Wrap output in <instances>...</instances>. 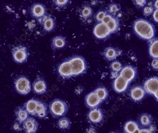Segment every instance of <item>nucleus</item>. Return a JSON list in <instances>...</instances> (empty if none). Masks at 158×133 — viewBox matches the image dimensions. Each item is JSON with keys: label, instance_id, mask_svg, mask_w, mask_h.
Masks as SVG:
<instances>
[{"label": "nucleus", "instance_id": "1", "mask_svg": "<svg viewBox=\"0 0 158 133\" xmlns=\"http://www.w3.org/2000/svg\"><path fill=\"white\" fill-rule=\"evenodd\" d=\"M133 29L136 35L145 40H151L154 38L156 34L154 26L148 20L143 19H138L135 20Z\"/></svg>", "mask_w": 158, "mask_h": 133}, {"label": "nucleus", "instance_id": "2", "mask_svg": "<svg viewBox=\"0 0 158 133\" xmlns=\"http://www.w3.org/2000/svg\"><path fill=\"white\" fill-rule=\"evenodd\" d=\"M50 111L54 117H62L65 115L68 110V105L63 100L56 99L51 102Z\"/></svg>", "mask_w": 158, "mask_h": 133}, {"label": "nucleus", "instance_id": "3", "mask_svg": "<svg viewBox=\"0 0 158 133\" xmlns=\"http://www.w3.org/2000/svg\"><path fill=\"white\" fill-rule=\"evenodd\" d=\"M72 68L73 75L77 76L85 72L86 70V63L83 57L76 56L69 60Z\"/></svg>", "mask_w": 158, "mask_h": 133}, {"label": "nucleus", "instance_id": "4", "mask_svg": "<svg viewBox=\"0 0 158 133\" xmlns=\"http://www.w3.org/2000/svg\"><path fill=\"white\" fill-rule=\"evenodd\" d=\"M15 87L19 94L21 95H27L31 92V82L25 77L21 76L16 80Z\"/></svg>", "mask_w": 158, "mask_h": 133}, {"label": "nucleus", "instance_id": "5", "mask_svg": "<svg viewBox=\"0 0 158 133\" xmlns=\"http://www.w3.org/2000/svg\"><path fill=\"white\" fill-rule=\"evenodd\" d=\"M12 56L14 61L18 63H23L27 60L28 56L27 49L24 46L14 47L12 50Z\"/></svg>", "mask_w": 158, "mask_h": 133}, {"label": "nucleus", "instance_id": "6", "mask_svg": "<svg viewBox=\"0 0 158 133\" xmlns=\"http://www.w3.org/2000/svg\"><path fill=\"white\" fill-rule=\"evenodd\" d=\"M93 34L98 39H105L110 34L107 26L102 22L98 23L95 25L93 31Z\"/></svg>", "mask_w": 158, "mask_h": 133}, {"label": "nucleus", "instance_id": "7", "mask_svg": "<svg viewBox=\"0 0 158 133\" xmlns=\"http://www.w3.org/2000/svg\"><path fill=\"white\" fill-rule=\"evenodd\" d=\"M129 85V82L120 75L117 76L113 82L114 89L116 93L120 94L126 92Z\"/></svg>", "mask_w": 158, "mask_h": 133}, {"label": "nucleus", "instance_id": "8", "mask_svg": "<svg viewBox=\"0 0 158 133\" xmlns=\"http://www.w3.org/2000/svg\"><path fill=\"white\" fill-rule=\"evenodd\" d=\"M146 94L154 95L158 90V77H152L144 81L143 86Z\"/></svg>", "mask_w": 158, "mask_h": 133}, {"label": "nucleus", "instance_id": "9", "mask_svg": "<svg viewBox=\"0 0 158 133\" xmlns=\"http://www.w3.org/2000/svg\"><path fill=\"white\" fill-rule=\"evenodd\" d=\"M120 75L130 83L136 77L137 70L134 66L127 65L121 69L120 72Z\"/></svg>", "mask_w": 158, "mask_h": 133}, {"label": "nucleus", "instance_id": "10", "mask_svg": "<svg viewBox=\"0 0 158 133\" xmlns=\"http://www.w3.org/2000/svg\"><path fill=\"white\" fill-rule=\"evenodd\" d=\"M31 11L33 17L41 19L46 16L47 9L45 5L42 3H35L31 6Z\"/></svg>", "mask_w": 158, "mask_h": 133}, {"label": "nucleus", "instance_id": "11", "mask_svg": "<svg viewBox=\"0 0 158 133\" xmlns=\"http://www.w3.org/2000/svg\"><path fill=\"white\" fill-rule=\"evenodd\" d=\"M146 92L144 88L141 86H135L130 90L131 99L135 102L141 101L144 98Z\"/></svg>", "mask_w": 158, "mask_h": 133}, {"label": "nucleus", "instance_id": "12", "mask_svg": "<svg viewBox=\"0 0 158 133\" xmlns=\"http://www.w3.org/2000/svg\"><path fill=\"white\" fill-rule=\"evenodd\" d=\"M58 73L60 75L64 78H69L73 75V71L69 61L62 63L58 67Z\"/></svg>", "mask_w": 158, "mask_h": 133}, {"label": "nucleus", "instance_id": "13", "mask_svg": "<svg viewBox=\"0 0 158 133\" xmlns=\"http://www.w3.org/2000/svg\"><path fill=\"white\" fill-rule=\"evenodd\" d=\"M23 128L26 132L28 133H35L38 129V123L35 119L28 117L23 123Z\"/></svg>", "mask_w": 158, "mask_h": 133}, {"label": "nucleus", "instance_id": "14", "mask_svg": "<svg viewBox=\"0 0 158 133\" xmlns=\"http://www.w3.org/2000/svg\"><path fill=\"white\" fill-rule=\"evenodd\" d=\"M102 101L96 94L95 92H91L86 96L85 98V102L86 105L89 108L93 109L97 107L100 104Z\"/></svg>", "mask_w": 158, "mask_h": 133}, {"label": "nucleus", "instance_id": "15", "mask_svg": "<svg viewBox=\"0 0 158 133\" xmlns=\"http://www.w3.org/2000/svg\"><path fill=\"white\" fill-rule=\"evenodd\" d=\"M33 90L35 94H42L47 91V85L46 81L43 79L39 78L35 80L33 85Z\"/></svg>", "mask_w": 158, "mask_h": 133}, {"label": "nucleus", "instance_id": "16", "mask_svg": "<svg viewBox=\"0 0 158 133\" xmlns=\"http://www.w3.org/2000/svg\"><path fill=\"white\" fill-rule=\"evenodd\" d=\"M88 118L92 123H99L102 121L103 118L102 111L100 109L93 108L89 112Z\"/></svg>", "mask_w": 158, "mask_h": 133}, {"label": "nucleus", "instance_id": "17", "mask_svg": "<svg viewBox=\"0 0 158 133\" xmlns=\"http://www.w3.org/2000/svg\"><path fill=\"white\" fill-rule=\"evenodd\" d=\"M42 21L43 28L48 32L54 30L56 26V20L51 16H44Z\"/></svg>", "mask_w": 158, "mask_h": 133}, {"label": "nucleus", "instance_id": "18", "mask_svg": "<svg viewBox=\"0 0 158 133\" xmlns=\"http://www.w3.org/2000/svg\"><path fill=\"white\" fill-rule=\"evenodd\" d=\"M149 53L153 59L158 58V38H153L150 40Z\"/></svg>", "mask_w": 158, "mask_h": 133}, {"label": "nucleus", "instance_id": "19", "mask_svg": "<svg viewBox=\"0 0 158 133\" xmlns=\"http://www.w3.org/2000/svg\"><path fill=\"white\" fill-rule=\"evenodd\" d=\"M104 55L107 60L112 61L116 59L120 54V51L117 50L115 48L108 47L106 48L104 51Z\"/></svg>", "mask_w": 158, "mask_h": 133}, {"label": "nucleus", "instance_id": "20", "mask_svg": "<svg viewBox=\"0 0 158 133\" xmlns=\"http://www.w3.org/2000/svg\"><path fill=\"white\" fill-rule=\"evenodd\" d=\"M106 25L111 34L116 32L118 31L119 27V19L116 16H114L113 17Z\"/></svg>", "mask_w": 158, "mask_h": 133}, {"label": "nucleus", "instance_id": "21", "mask_svg": "<svg viewBox=\"0 0 158 133\" xmlns=\"http://www.w3.org/2000/svg\"><path fill=\"white\" fill-rule=\"evenodd\" d=\"M139 126L135 121H127L124 126V131L126 133H139Z\"/></svg>", "mask_w": 158, "mask_h": 133}, {"label": "nucleus", "instance_id": "22", "mask_svg": "<svg viewBox=\"0 0 158 133\" xmlns=\"http://www.w3.org/2000/svg\"><path fill=\"white\" fill-rule=\"evenodd\" d=\"M39 101L35 99H32L27 101L25 104V108L29 114L35 115V110L38 106Z\"/></svg>", "mask_w": 158, "mask_h": 133}, {"label": "nucleus", "instance_id": "23", "mask_svg": "<svg viewBox=\"0 0 158 133\" xmlns=\"http://www.w3.org/2000/svg\"><path fill=\"white\" fill-rule=\"evenodd\" d=\"M47 105L39 101L36 110L35 115L40 118H44L47 116L48 112Z\"/></svg>", "mask_w": 158, "mask_h": 133}, {"label": "nucleus", "instance_id": "24", "mask_svg": "<svg viewBox=\"0 0 158 133\" xmlns=\"http://www.w3.org/2000/svg\"><path fill=\"white\" fill-rule=\"evenodd\" d=\"M29 114L25 108H19L16 112L17 119L20 123H23L29 117Z\"/></svg>", "mask_w": 158, "mask_h": 133}, {"label": "nucleus", "instance_id": "25", "mask_svg": "<svg viewBox=\"0 0 158 133\" xmlns=\"http://www.w3.org/2000/svg\"><path fill=\"white\" fill-rule=\"evenodd\" d=\"M52 46L55 49H61L64 48L66 44L65 38L63 36H57L52 40Z\"/></svg>", "mask_w": 158, "mask_h": 133}, {"label": "nucleus", "instance_id": "26", "mask_svg": "<svg viewBox=\"0 0 158 133\" xmlns=\"http://www.w3.org/2000/svg\"><path fill=\"white\" fill-rule=\"evenodd\" d=\"M93 15V10L90 6L85 5L83 6L81 11L80 15L81 18L84 20L88 19Z\"/></svg>", "mask_w": 158, "mask_h": 133}, {"label": "nucleus", "instance_id": "27", "mask_svg": "<svg viewBox=\"0 0 158 133\" xmlns=\"http://www.w3.org/2000/svg\"><path fill=\"white\" fill-rule=\"evenodd\" d=\"M94 92L102 102L106 100L108 96L107 89L103 87L98 88L94 90Z\"/></svg>", "mask_w": 158, "mask_h": 133}, {"label": "nucleus", "instance_id": "28", "mask_svg": "<svg viewBox=\"0 0 158 133\" xmlns=\"http://www.w3.org/2000/svg\"><path fill=\"white\" fill-rule=\"evenodd\" d=\"M121 6L118 3H111L109 5L106 11L114 16H116L119 12Z\"/></svg>", "mask_w": 158, "mask_h": 133}, {"label": "nucleus", "instance_id": "29", "mask_svg": "<svg viewBox=\"0 0 158 133\" xmlns=\"http://www.w3.org/2000/svg\"><path fill=\"white\" fill-rule=\"evenodd\" d=\"M140 122L143 126H150L152 123V118L151 115L148 114H143L140 117Z\"/></svg>", "mask_w": 158, "mask_h": 133}, {"label": "nucleus", "instance_id": "30", "mask_svg": "<svg viewBox=\"0 0 158 133\" xmlns=\"http://www.w3.org/2000/svg\"><path fill=\"white\" fill-rule=\"evenodd\" d=\"M58 124L59 127L61 129H68L70 127L71 122L69 118L64 117L59 119Z\"/></svg>", "mask_w": 158, "mask_h": 133}, {"label": "nucleus", "instance_id": "31", "mask_svg": "<svg viewBox=\"0 0 158 133\" xmlns=\"http://www.w3.org/2000/svg\"><path fill=\"white\" fill-rule=\"evenodd\" d=\"M155 10L153 5H148L144 7L143 9V14L145 16H149L153 14Z\"/></svg>", "mask_w": 158, "mask_h": 133}, {"label": "nucleus", "instance_id": "32", "mask_svg": "<svg viewBox=\"0 0 158 133\" xmlns=\"http://www.w3.org/2000/svg\"><path fill=\"white\" fill-rule=\"evenodd\" d=\"M111 68L115 72H119L122 69V65L120 62L118 61H114L111 64Z\"/></svg>", "mask_w": 158, "mask_h": 133}, {"label": "nucleus", "instance_id": "33", "mask_svg": "<svg viewBox=\"0 0 158 133\" xmlns=\"http://www.w3.org/2000/svg\"><path fill=\"white\" fill-rule=\"evenodd\" d=\"M106 13H107V11H105V10L98 11L95 15V19H96L98 23L102 22Z\"/></svg>", "mask_w": 158, "mask_h": 133}, {"label": "nucleus", "instance_id": "34", "mask_svg": "<svg viewBox=\"0 0 158 133\" xmlns=\"http://www.w3.org/2000/svg\"><path fill=\"white\" fill-rule=\"evenodd\" d=\"M69 0H53L54 3L58 7H64L67 5Z\"/></svg>", "mask_w": 158, "mask_h": 133}, {"label": "nucleus", "instance_id": "35", "mask_svg": "<svg viewBox=\"0 0 158 133\" xmlns=\"http://www.w3.org/2000/svg\"><path fill=\"white\" fill-rule=\"evenodd\" d=\"M133 3L138 7H143L147 3V0H133Z\"/></svg>", "mask_w": 158, "mask_h": 133}, {"label": "nucleus", "instance_id": "36", "mask_svg": "<svg viewBox=\"0 0 158 133\" xmlns=\"http://www.w3.org/2000/svg\"><path fill=\"white\" fill-rule=\"evenodd\" d=\"M113 16L114 15H112L110 13H109V12L107 11V13H106V15L105 16L103 19L102 20V23L105 24H106L109 23L110 20L112 19V18L113 17Z\"/></svg>", "mask_w": 158, "mask_h": 133}, {"label": "nucleus", "instance_id": "37", "mask_svg": "<svg viewBox=\"0 0 158 133\" xmlns=\"http://www.w3.org/2000/svg\"><path fill=\"white\" fill-rule=\"evenodd\" d=\"M151 66L155 71H158V58L153 59L151 63Z\"/></svg>", "mask_w": 158, "mask_h": 133}, {"label": "nucleus", "instance_id": "38", "mask_svg": "<svg viewBox=\"0 0 158 133\" xmlns=\"http://www.w3.org/2000/svg\"><path fill=\"white\" fill-rule=\"evenodd\" d=\"M152 19L154 22L158 23V10H155L152 14Z\"/></svg>", "mask_w": 158, "mask_h": 133}, {"label": "nucleus", "instance_id": "39", "mask_svg": "<svg viewBox=\"0 0 158 133\" xmlns=\"http://www.w3.org/2000/svg\"><path fill=\"white\" fill-rule=\"evenodd\" d=\"M90 3L92 6H96L98 4V0H91Z\"/></svg>", "mask_w": 158, "mask_h": 133}, {"label": "nucleus", "instance_id": "40", "mask_svg": "<svg viewBox=\"0 0 158 133\" xmlns=\"http://www.w3.org/2000/svg\"><path fill=\"white\" fill-rule=\"evenodd\" d=\"M139 133H151L149 129H142L139 131Z\"/></svg>", "mask_w": 158, "mask_h": 133}, {"label": "nucleus", "instance_id": "41", "mask_svg": "<svg viewBox=\"0 0 158 133\" xmlns=\"http://www.w3.org/2000/svg\"><path fill=\"white\" fill-rule=\"evenodd\" d=\"M153 6H154L155 9L158 10V0H156V1L154 2Z\"/></svg>", "mask_w": 158, "mask_h": 133}, {"label": "nucleus", "instance_id": "42", "mask_svg": "<svg viewBox=\"0 0 158 133\" xmlns=\"http://www.w3.org/2000/svg\"><path fill=\"white\" fill-rule=\"evenodd\" d=\"M154 96L155 97V99L158 102V90H157V92L154 94Z\"/></svg>", "mask_w": 158, "mask_h": 133}]
</instances>
